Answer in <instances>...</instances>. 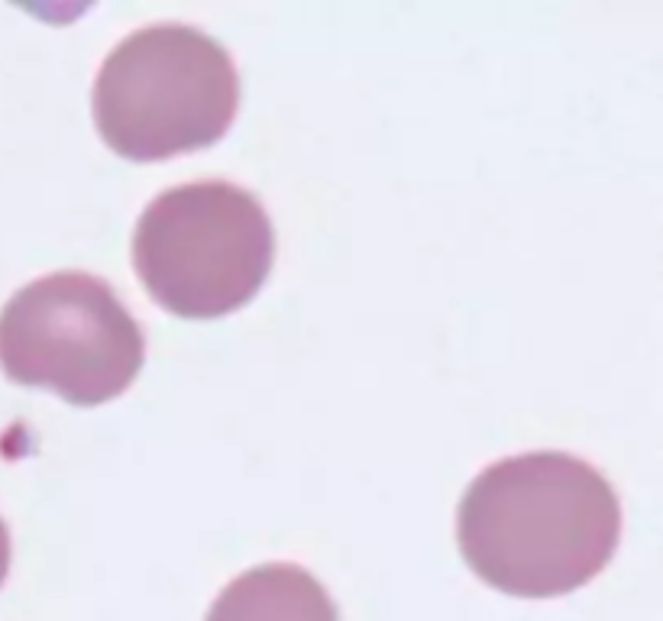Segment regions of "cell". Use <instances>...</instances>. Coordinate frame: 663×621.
Instances as JSON below:
<instances>
[{
    "mask_svg": "<svg viewBox=\"0 0 663 621\" xmlns=\"http://www.w3.org/2000/svg\"><path fill=\"white\" fill-rule=\"evenodd\" d=\"M207 621H340V615L308 570L295 563H262L224 586Z\"/></svg>",
    "mask_w": 663,
    "mask_h": 621,
    "instance_id": "cell-5",
    "label": "cell"
},
{
    "mask_svg": "<svg viewBox=\"0 0 663 621\" xmlns=\"http://www.w3.org/2000/svg\"><path fill=\"white\" fill-rule=\"evenodd\" d=\"M146 337L101 275L65 269L23 285L0 311V366L20 385L72 405H101L130 389Z\"/></svg>",
    "mask_w": 663,
    "mask_h": 621,
    "instance_id": "cell-4",
    "label": "cell"
},
{
    "mask_svg": "<svg viewBox=\"0 0 663 621\" xmlns=\"http://www.w3.org/2000/svg\"><path fill=\"white\" fill-rule=\"evenodd\" d=\"M240 75L230 52L195 26L156 23L130 33L94 81L104 143L133 162L211 146L230 130Z\"/></svg>",
    "mask_w": 663,
    "mask_h": 621,
    "instance_id": "cell-2",
    "label": "cell"
},
{
    "mask_svg": "<svg viewBox=\"0 0 663 621\" xmlns=\"http://www.w3.org/2000/svg\"><path fill=\"white\" fill-rule=\"evenodd\" d=\"M272 253L262 201L217 178L162 191L133 233L136 275L178 317H220L246 305L266 282Z\"/></svg>",
    "mask_w": 663,
    "mask_h": 621,
    "instance_id": "cell-3",
    "label": "cell"
},
{
    "mask_svg": "<svg viewBox=\"0 0 663 621\" xmlns=\"http://www.w3.org/2000/svg\"><path fill=\"white\" fill-rule=\"evenodd\" d=\"M7 570H10V531L4 518H0V583L7 579Z\"/></svg>",
    "mask_w": 663,
    "mask_h": 621,
    "instance_id": "cell-6",
    "label": "cell"
},
{
    "mask_svg": "<svg viewBox=\"0 0 663 621\" xmlns=\"http://www.w3.org/2000/svg\"><path fill=\"white\" fill-rule=\"evenodd\" d=\"M473 573L521 599H550L589 583L612 560L621 505L592 463L534 450L486 466L457 515Z\"/></svg>",
    "mask_w": 663,
    "mask_h": 621,
    "instance_id": "cell-1",
    "label": "cell"
}]
</instances>
